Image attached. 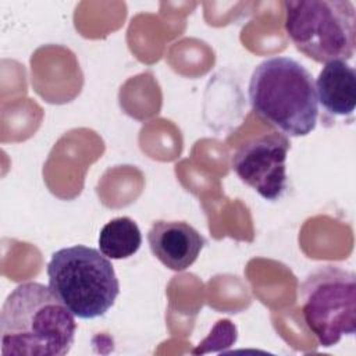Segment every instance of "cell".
<instances>
[{
  "label": "cell",
  "instance_id": "obj_2",
  "mask_svg": "<svg viewBox=\"0 0 356 356\" xmlns=\"http://www.w3.org/2000/svg\"><path fill=\"white\" fill-rule=\"evenodd\" d=\"M248 95L254 114L285 136H306L316 128L314 81L295 58L277 56L263 60L252 72Z\"/></svg>",
  "mask_w": 356,
  "mask_h": 356
},
{
  "label": "cell",
  "instance_id": "obj_3",
  "mask_svg": "<svg viewBox=\"0 0 356 356\" xmlns=\"http://www.w3.org/2000/svg\"><path fill=\"white\" fill-rule=\"evenodd\" d=\"M49 288L78 318L104 316L120 293L108 257L85 245L56 250L47 264Z\"/></svg>",
  "mask_w": 356,
  "mask_h": 356
},
{
  "label": "cell",
  "instance_id": "obj_4",
  "mask_svg": "<svg viewBox=\"0 0 356 356\" xmlns=\"http://www.w3.org/2000/svg\"><path fill=\"white\" fill-rule=\"evenodd\" d=\"M285 32L316 63L348 61L356 47V8L349 0L284 1Z\"/></svg>",
  "mask_w": 356,
  "mask_h": 356
},
{
  "label": "cell",
  "instance_id": "obj_7",
  "mask_svg": "<svg viewBox=\"0 0 356 356\" xmlns=\"http://www.w3.org/2000/svg\"><path fill=\"white\" fill-rule=\"evenodd\" d=\"M153 256L172 271H184L199 257L204 236L185 221L157 220L147 232Z\"/></svg>",
  "mask_w": 356,
  "mask_h": 356
},
{
  "label": "cell",
  "instance_id": "obj_5",
  "mask_svg": "<svg viewBox=\"0 0 356 356\" xmlns=\"http://www.w3.org/2000/svg\"><path fill=\"white\" fill-rule=\"evenodd\" d=\"M302 314L323 348L356 332V275L339 266H321L299 288Z\"/></svg>",
  "mask_w": 356,
  "mask_h": 356
},
{
  "label": "cell",
  "instance_id": "obj_6",
  "mask_svg": "<svg viewBox=\"0 0 356 356\" xmlns=\"http://www.w3.org/2000/svg\"><path fill=\"white\" fill-rule=\"evenodd\" d=\"M289 147V139L282 134H264L252 138L235 152L232 170L243 184L254 189L263 199L278 200L288 186L286 157Z\"/></svg>",
  "mask_w": 356,
  "mask_h": 356
},
{
  "label": "cell",
  "instance_id": "obj_8",
  "mask_svg": "<svg viewBox=\"0 0 356 356\" xmlns=\"http://www.w3.org/2000/svg\"><path fill=\"white\" fill-rule=\"evenodd\" d=\"M317 102L331 115H352L356 106V72L346 61L324 64L314 83Z\"/></svg>",
  "mask_w": 356,
  "mask_h": 356
},
{
  "label": "cell",
  "instance_id": "obj_9",
  "mask_svg": "<svg viewBox=\"0 0 356 356\" xmlns=\"http://www.w3.org/2000/svg\"><path fill=\"white\" fill-rule=\"evenodd\" d=\"M99 250L108 259L121 260L134 256L142 245L138 224L129 217L110 220L99 234Z\"/></svg>",
  "mask_w": 356,
  "mask_h": 356
},
{
  "label": "cell",
  "instance_id": "obj_1",
  "mask_svg": "<svg viewBox=\"0 0 356 356\" xmlns=\"http://www.w3.org/2000/svg\"><path fill=\"white\" fill-rule=\"evenodd\" d=\"M75 331V316L40 282L18 285L3 303V356H64L74 343Z\"/></svg>",
  "mask_w": 356,
  "mask_h": 356
}]
</instances>
